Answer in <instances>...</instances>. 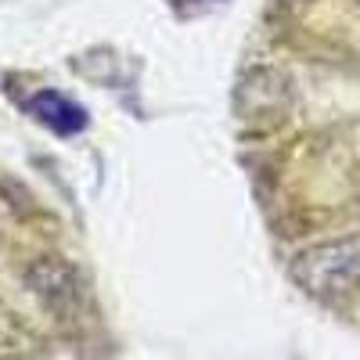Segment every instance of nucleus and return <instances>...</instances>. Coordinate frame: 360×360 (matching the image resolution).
<instances>
[{"label": "nucleus", "mask_w": 360, "mask_h": 360, "mask_svg": "<svg viewBox=\"0 0 360 360\" xmlns=\"http://www.w3.org/2000/svg\"><path fill=\"white\" fill-rule=\"evenodd\" d=\"M292 281L307 295L335 299L360 285V234L314 245L292 259Z\"/></svg>", "instance_id": "nucleus-1"}, {"label": "nucleus", "mask_w": 360, "mask_h": 360, "mask_svg": "<svg viewBox=\"0 0 360 360\" xmlns=\"http://www.w3.org/2000/svg\"><path fill=\"white\" fill-rule=\"evenodd\" d=\"M29 108H33V115L40 119L44 127H51L54 134H62V137H72V134L86 130V112L72 98L58 94V90H40V94H33Z\"/></svg>", "instance_id": "nucleus-2"}]
</instances>
